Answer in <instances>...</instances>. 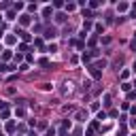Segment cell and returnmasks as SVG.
<instances>
[{
    "label": "cell",
    "mask_w": 136,
    "mask_h": 136,
    "mask_svg": "<svg viewBox=\"0 0 136 136\" xmlns=\"http://www.w3.org/2000/svg\"><path fill=\"white\" fill-rule=\"evenodd\" d=\"M89 74H91L94 79H100V77H102V70H98L96 66H89Z\"/></svg>",
    "instance_id": "1"
},
{
    "label": "cell",
    "mask_w": 136,
    "mask_h": 136,
    "mask_svg": "<svg viewBox=\"0 0 136 136\" xmlns=\"http://www.w3.org/2000/svg\"><path fill=\"white\" fill-rule=\"evenodd\" d=\"M47 38H55L58 36V32H55V28H51V30H47V34H45Z\"/></svg>",
    "instance_id": "2"
},
{
    "label": "cell",
    "mask_w": 136,
    "mask_h": 136,
    "mask_svg": "<svg viewBox=\"0 0 136 136\" xmlns=\"http://www.w3.org/2000/svg\"><path fill=\"white\" fill-rule=\"evenodd\" d=\"M64 85H66V87H62V94L66 96V94H70V91H72V87H70L72 83H64Z\"/></svg>",
    "instance_id": "3"
},
{
    "label": "cell",
    "mask_w": 136,
    "mask_h": 136,
    "mask_svg": "<svg viewBox=\"0 0 136 136\" xmlns=\"http://www.w3.org/2000/svg\"><path fill=\"white\" fill-rule=\"evenodd\" d=\"M21 26H28V23H30V17H28V15H21Z\"/></svg>",
    "instance_id": "4"
},
{
    "label": "cell",
    "mask_w": 136,
    "mask_h": 136,
    "mask_svg": "<svg viewBox=\"0 0 136 136\" xmlns=\"http://www.w3.org/2000/svg\"><path fill=\"white\" fill-rule=\"evenodd\" d=\"M55 19H58V21H60V23H62V21H64V19H66V15H64V13H58V15H55Z\"/></svg>",
    "instance_id": "5"
},
{
    "label": "cell",
    "mask_w": 136,
    "mask_h": 136,
    "mask_svg": "<svg viewBox=\"0 0 136 136\" xmlns=\"http://www.w3.org/2000/svg\"><path fill=\"white\" fill-rule=\"evenodd\" d=\"M43 15L49 17V15H51V9H49V6H45V9H43Z\"/></svg>",
    "instance_id": "6"
},
{
    "label": "cell",
    "mask_w": 136,
    "mask_h": 136,
    "mask_svg": "<svg viewBox=\"0 0 136 136\" xmlns=\"http://www.w3.org/2000/svg\"><path fill=\"white\" fill-rule=\"evenodd\" d=\"M117 11H128V4H126V2H121V4L117 6Z\"/></svg>",
    "instance_id": "7"
},
{
    "label": "cell",
    "mask_w": 136,
    "mask_h": 136,
    "mask_svg": "<svg viewBox=\"0 0 136 136\" xmlns=\"http://www.w3.org/2000/svg\"><path fill=\"white\" fill-rule=\"evenodd\" d=\"M91 60V53H83V62H89Z\"/></svg>",
    "instance_id": "8"
},
{
    "label": "cell",
    "mask_w": 136,
    "mask_h": 136,
    "mask_svg": "<svg viewBox=\"0 0 136 136\" xmlns=\"http://www.w3.org/2000/svg\"><path fill=\"white\" fill-rule=\"evenodd\" d=\"M134 72H136V62H134Z\"/></svg>",
    "instance_id": "9"
}]
</instances>
